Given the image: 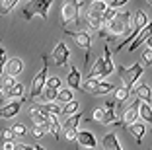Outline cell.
I'll use <instances>...</instances> for the list:
<instances>
[{
    "label": "cell",
    "instance_id": "cell-1",
    "mask_svg": "<svg viewBox=\"0 0 152 150\" xmlns=\"http://www.w3.org/2000/svg\"><path fill=\"white\" fill-rule=\"evenodd\" d=\"M129 31H131V14H127V12L121 14L119 12V16L115 20H111L109 23H105L98 33L103 35L107 41H111L115 37H121V35H125V33H129Z\"/></svg>",
    "mask_w": 152,
    "mask_h": 150
},
{
    "label": "cell",
    "instance_id": "cell-2",
    "mask_svg": "<svg viewBox=\"0 0 152 150\" xmlns=\"http://www.w3.org/2000/svg\"><path fill=\"white\" fill-rule=\"evenodd\" d=\"M115 64H113V57H111V49L105 45L103 47V57H98L96 64L92 66V70L88 72V78H98V80H105L109 74H113Z\"/></svg>",
    "mask_w": 152,
    "mask_h": 150
},
{
    "label": "cell",
    "instance_id": "cell-3",
    "mask_svg": "<svg viewBox=\"0 0 152 150\" xmlns=\"http://www.w3.org/2000/svg\"><path fill=\"white\" fill-rule=\"evenodd\" d=\"M53 2L55 0H27V4L22 8L23 20H26V22H31L35 16H39L41 20H47Z\"/></svg>",
    "mask_w": 152,
    "mask_h": 150
},
{
    "label": "cell",
    "instance_id": "cell-4",
    "mask_svg": "<svg viewBox=\"0 0 152 150\" xmlns=\"http://www.w3.org/2000/svg\"><path fill=\"white\" fill-rule=\"evenodd\" d=\"M82 10H84V2H80V0H64L63 8H61V22H63L64 29L68 27V23L80 26Z\"/></svg>",
    "mask_w": 152,
    "mask_h": 150
},
{
    "label": "cell",
    "instance_id": "cell-5",
    "mask_svg": "<svg viewBox=\"0 0 152 150\" xmlns=\"http://www.w3.org/2000/svg\"><path fill=\"white\" fill-rule=\"evenodd\" d=\"M41 61H43V64H41V68L35 72V76H33L31 80V88H29V100H37V97L41 96V92H43L45 88V82H47V76H49V61H47V57H41Z\"/></svg>",
    "mask_w": 152,
    "mask_h": 150
},
{
    "label": "cell",
    "instance_id": "cell-6",
    "mask_svg": "<svg viewBox=\"0 0 152 150\" xmlns=\"http://www.w3.org/2000/svg\"><path fill=\"white\" fill-rule=\"evenodd\" d=\"M144 72V66L140 62H134L133 66H119V76H121V82L123 86L129 90H133V86L139 82V78L142 76Z\"/></svg>",
    "mask_w": 152,
    "mask_h": 150
},
{
    "label": "cell",
    "instance_id": "cell-7",
    "mask_svg": "<svg viewBox=\"0 0 152 150\" xmlns=\"http://www.w3.org/2000/svg\"><path fill=\"white\" fill-rule=\"evenodd\" d=\"M51 57H53V62L57 66H66L70 62V51H68L66 43L64 41H58L55 45V49L51 51Z\"/></svg>",
    "mask_w": 152,
    "mask_h": 150
},
{
    "label": "cell",
    "instance_id": "cell-8",
    "mask_svg": "<svg viewBox=\"0 0 152 150\" xmlns=\"http://www.w3.org/2000/svg\"><path fill=\"white\" fill-rule=\"evenodd\" d=\"M64 33H68L78 47L84 49L86 57H88L90 49H92V33H90V31H72V29H64Z\"/></svg>",
    "mask_w": 152,
    "mask_h": 150
},
{
    "label": "cell",
    "instance_id": "cell-9",
    "mask_svg": "<svg viewBox=\"0 0 152 150\" xmlns=\"http://www.w3.org/2000/svg\"><path fill=\"white\" fill-rule=\"evenodd\" d=\"M139 103H140V100L137 97V100H134V102L131 103L129 107H125V111H123V117H121V121H119L121 125L129 127L131 123H137V121H139Z\"/></svg>",
    "mask_w": 152,
    "mask_h": 150
},
{
    "label": "cell",
    "instance_id": "cell-10",
    "mask_svg": "<svg viewBox=\"0 0 152 150\" xmlns=\"http://www.w3.org/2000/svg\"><path fill=\"white\" fill-rule=\"evenodd\" d=\"M22 103H23V100H14V102H8L6 105H2L0 107V119H12V117H16L20 113V109H22Z\"/></svg>",
    "mask_w": 152,
    "mask_h": 150
},
{
    "label": "cell",
    "instance_id": "cell-11",
    "mask_svg": "<svg viewBox=\"0 0 152 150\" xmlns=\"http://www.w3.org/2000/svg\"><path fill=\"white\" fill-rule=\"evenodd\" d=\"M150 27H152V26H150V22H148L146 26H144L142 29H140L139 33L134 35V39L131 41V45H129V53H133V51H137V49H139V47H140L142 43H146V39L150 37Z\"/></svg>",
    "mask_w": 152,
    "mask_h": 150
},
{
    "label": "cell",
    "instance_id": "cell-12",
    "mask_svg": "<svg viewBox=\"0 0 152 150\" xmlns=\"http://www.w3.org/2000/svg\"><path fill=\"white\" fill-rule=\"evenodd\" d=\"M76 140H78L80 148H96V144H98L94 132H90V131H78L76 132Z\"/></svg>",
    "mask_w": 152,
    "mask_h": 150
},
{
    "label": "cell",
    "instance_id": "cell-13",
    "mask_svg": "<svg viewBox=\"0 0 152 150\" xmlns=\"http://www.w3.org/2000/svg\"><path fill=\"white\" fill-rule=\"evenodd\" d=\"M4 70H6V74H8V76H14V78H16V76L22 74V70H23V61H22V59H18V57L10 59V61H6Z\"/></svg>",
    "mask_w": 152,
    "mask_h": 150
},
{
    "label": "cell",
    "instance_id": "cell-14",
    "mask_svg": "<svg viewBox=\"0 0 152 150\" xmlns=\"http://www.w3.org/2000/svg\"><path fill=\"white\" fill-rule=\"evenodd\" d=\"M102 146H103V150H123V146H121V142H119L115 132H107V135L102 138Z\"/></svg>",
    "mask_w": 152,
    "mask_h": 150
},
{
    "label": "cell",
    "instance_id": "cell-15",
    "mask_svg": "<svg viewBox=\"0 0 152 150\" xmlns=\"http://www.w3.org/2000/svg\"><path fill=\"white\" fill-rule=\"evenodd\" d=\"M105 8H107V2H103V0H92L90 6H88V14H86V16H92V18L102 20V14H103Z\"/></svg>",
    "mask_w": 152,
    "mask_h": 150
},
{
    "label": "cell",
    "instance_id": "cell-16",
    "mask_svg": "<svg viewBox=\"0 0 152 150\" xmlns=\"http://www.w3.org/2000/svg\"><path fill=\"white\" fill-rule=\"evenodd\" d=\"M80 78H82L80 70H78L74 64H70V72H68V76H66V86L70 90H80Z\"/></svg>",
    "mask_w": 152,
    "mask_h": 150
},
{
    "label": "cell",
    "instance_id": "cell-17",
    "mask_svg": "<svg viewBox=\"0 0 152 150\" xmlns=\"http://www.w3.org/2000/svg\"><path fill=\"white\" fill-rule=\"evenodd\" d=\"M35 107L41 111V113H45V115H61L63 113V109H61V105L58 103H55V102H45V103H35Z\"/></svg>",
    "mask_w": 152,
    "mask_h": 150
},
{
    "label": "cell",
    "instance_id": "cell-18",
    "mask_svg": "<svg viewBox=\"0 0 152 150\" xmlns=\"http://www.w3.org/2000/svg\"><path fill=\"white\" fill-rule=\"evenodd\" d=\"M45 129H47V132H51L53 135V138H57L58 140V137H61V123H58V119H57V115H47V125H45Z\"/></svg>",
    "mask_w": 152,
    "mask_h": 150
},
{
    "label": "cell",
    "instance_id": "cell-19",
    "mask_svg": "<svg viewBox=\"0 0 152 150\" xmlns=\"http://www.w3.org/2000/svg\"><path fill=\"white\" fill-rule=\"evenodd\" d=\"M26 92H27L26 86H23V84H18V82H16V84H14L12 88H10L8 92L2 96V100H10V97H18V100H23V97H26Z\"/></svg>",
    "mask_w": 152,
    "mask_h": 150
},
{
    "label": "cell",
    "instance_id": "cell-20",
    "mask_svg": "<svg viewBox=\"0 0 152 150\" xmlns=\"http://www.w3.org/2000/svg\"><path fill=\"white\" fill-rule=\"evenodd\" d=\"M29 115H31V121H33L35 127H45V125H47V115L41 113V111L35 107V103L29 107Z\"/></svg>",
    "mask_w": 152,
    "mask_h": 150
},
{
    "label": "cell",
    "instance_id": "cell-21",
    "mask_svg": "<svg viewBox=\"0 0 152 150\" xmlns=\"http://www.w3.org/2000/svg\"><path fill=\"white\" fill-rule=\"evenodd\" d=\"M148 22H150V20H148L144 10H137V12L133 14V29H142Z\"/></svg>",
    "mask_w": 152,
    "mask_h": 150
},
{
    "label": "cell",
    "instance_id": "cell-22",
    "mask_svg": "<svg viewBox=\"0 0 152 150\" xmlns=\"http://www.w3.org/2000/svg\"><path fill=\"white\" fill-rule=\"evenodd\" d=\"M127 129L131 131V135L134 137V140H137V142H140V140H142L144 132H146V125H144V123H131Z\"/></svg>",
    "mask_w": 152,
    "mask_h": 150
},
{
    "label": "cell",
    "instance_id": "cell-23",
    "mask_svg": "<svg viewBox=\"0 0 152 150\" xmlns=\"http://www.w3.org/2000/svg\"><path fill=\"white\" fill-rule=\"evenodd\" d=\"M129 96H131V90L125 88V86L113 90V102H115V103H121V105H123V103L129 100Z\"/></svg>",
    "mask_w": 152,
    "mask_h": 150
},
{
    "label": "cell",
    "instance_id": "cell-24",
    "mask_svg": "<svg viewBox=\"0 0 152 150\" xmlns=\"http://www.w3.org/2000/svg\"><path fill=\"white\" fill-rule=\"evenodd\" d=\"M139 119H142L144 123H152V107H150V103H146V102L139 103Z\"/></svg>",
    "mask_w": 152,
    "mask_h": 150
},
{
    "label": "cell",
    "instance_id": "cell-25",
    "mask_svg": "<svg viewBox=\"0 0 152 150\" xmlns=\"http://www.w3.org/2000/svg\"><path fill=\"white\" fill-rule=\"evenodd\" d=\"M80 121H82V113H80V111H76L74 115H68L66 119H64V123H61V127H63V129H78Z\"/></svg>",
    "mask_w": 152,
    "mask_h": 150
},
{
    "label": "cell",
    "instance_id": "cell-26",
    "mask_svg": "<svg viewBox=\"0 0 152 150\" xmlns=\"http://www.w3.org/2000/svg\"><path fill=\"white\" fill-rule=\"evenodd\" d=\"M113 90H115V86H113L111 82H105V80H99L98 88L94 90V94H92V96H105V94L113 92Z\"/></svg>",
    "mask_w": 152,
    "mask_h": 150
},
{
    "label": "cell",
    "instance_id": "cell-27",
    "mask_svg": "<svg viewBox=\"0 0 152 150\" xmlns=\"http://www.w3.org/2000/svg\"><path fill=\"white\" fill-rule=\"evenodd\" d=\"M134 96L139 97L140 102H146V103H150V86L148 84H142V86H139V88L134 90Z\"/></svg>",
    "mask_w": 152,
    "mask_h": 150
},
{
    "label": "cell",
    "instance_id": "cell-28",
    "mask_svg": "<svg viewBox=\"0 0 152 150\" xmlns=\"http://www.w3.org/2000/svg\"><path fill=\"white\" fill-rule=\"evenodd\" d=\"M61 109H63V115H74L76 111H80V103L76 102V100H72V102H66V103H63L61 105Z\"/></svg>",
    "mask_w": 152,
    "mask_h": 150
},
{
    "label": "cell",
    "instance_id": "cell-29",
    "mask_svg": "<svg viewBox=\"0 0 152 150\" xmlns=\"http://www.w3.org/2000/svg\"><path fill=\"white\" fill-rule=\"evenodd\" d=\"M57 100H58L61 103L72 102V100H74V92H72V90L68 88V86H66V88H61V90L57 92Z\"/></svg>",
    "mask_w": 152,
    "mask_h": 150
},
{
    "label": "cell",
    "instance_id": "cell-30",
    "mask_svg": "<svg viewBox=\"0 0 152 150\" xmlns=\"http://www.w3.org/2000/svg\"><path fill=\"white\" fill-rule=\"evenodd\" d=\"M117 16H119V10H117V8H111V6H107V8L103 10V14H102V23L105 26V23H109L111 20H115Z\"/></svg>",
    "mask_w": 152,
    "mask_h": 150
},
{
    "label": "cell",
    "instance_id": "cell-31",
    "mask_svg": "<svg viewBox=\"0 0 152 150\" xmlns=\"http://www.w3.org/2000/svg\"><path fill=\"white\" fill-rule=\"evenodd\" d=\"M20 0H2L0 2V16H6V14H10L14 8H16V4H18Z\"/></svg>",
    "mask_w": 152,
    "mask_h": 150
},
{
    "label": "cell",
    "instance_id": "cell-32",
    "mask_svg": "<svg viewBox=\"0 0 152 150\" xmlns=\"http://www.w3.org/2000/svg\"><path fill=\"white\" fill-rule=\"evenodd\" d=\"M63 82L58 76H47V82H45V88H51V90H61Z\"/></svg>",
    "mask_w": 152,
    "mask_h": 150
},
{
    "label": "cell",
    "instance_id": "cell-33",
    "mask_svg": "<svg viewBox=\"0 0 152 150\" xmlns=\"http://www.w3.org/2000/svg\"><path fill=\"white\" fill-rule=\"evenodd\" d=\"M86 23L90 26V29H94V31H99L103 27L102 20H99V18H92V16H86Z\"/></svg>",
    "mask_w": 152,
    "mask_h": 150
},
{
    "label": "cell",
    "instance_id": "cell-34",
    "mask_svg": "<svg viewBox=\"0 0 152 150\" xmlns=\"http://www.w3.org/2000/svg\"><path fill=\"white\" fill-rule=\"evenodd\" d=\"M14 84H16V78H14V76H4V80H2V88H0V94L4 96V94L8 92Z\"/></svg>",
    "mask_w": 152,
    "mask_h": 150
},
{
    "label": "cell",
    "instance_id": "cell-35",
    "mask_svg": "<svg viewBox=\"0 0 152 150\" xmlns=\"http://www.w3.org/2000/svg\"><path fill=\"white\" fill-rule=\"evenodd\" d=\"M10 131L14 132V138H22L23 135H26V132H27V131H26V127H23L22 123H14Z\"/></svg>",
    "mask_w": 152,
    "mask_h": 150
},
{
    "label": "cell",
    "instance_id": "cell-36",
    "mask_svg": "<svg viewBox=\"0 0 152 150\" xmlns=\"http://www.w3.org/2000/svg\"><path fill=\"white\" fill-rule=\"evenodd\" d=\"M57 92H58V90L43 88V92H41V96H43V100H45V102H55V100H57Z\"/></svg>",
    "mask_w": 152,
    "mask_h": 150
},
{
    "label": "cell",
    "instance_id": "cell-37",
    "mask_svg": "<svg viewBox=\"0 0 152 150\" xmlns=\"http://www.w3.org/2000/svg\"><path fill=\"white\" fill-rule=\"evenodd\" d=\"M98 84H99V80H98V78H86L84 90H86V92H90V94H94V90L98 88Z\"/></svg>",
    "mask_w": 152,
    "mask_h": 150
},
{
    "label": "cell",
    "instance_id": "cell-38",
    "mask_svg": "<svg viewBox=\"0 0 152 150\" xmlns=\"http://www.w3.org/2000/svg\"><path fill=\"white\" fill-rule=\"evenodd\" d=\"M146 45H148V47L142 51V61L146 62V66H150V62H152V47H150V37L146 39Z\"/></svg>",
    "mask_w": 152,
    "mask_h": 150
},
{
    "label": "cell",
    "instance_id": "cell-39",
    "mask_svg": "<svg viewBox=\"0 0 152 150\" xmlns=\"http://www.w3.org/2000/svg\"><path fill=\"white\" fill-rule=\"evenodd\" d=\"M103 107H96L94 109V113H92V121H94V123H98V125H102L103 123Z\"/></svg>",
    "mask_w": 152,
    "mask_h": 150
},
{
    "label": "cell",
    "instance_id": "cell-40",
    "mask_svg": "<svg viewBox=\"0 0 152 150\" xmlns=\"http://www.w3.org/2000/svg\"><path fill=\"white\" fill-rule=\"evenodd\" d=\"M45 132H47V129H45V127H35V125H33L31 135H33L35 138H43V137H45Z\"/></svg>",
    "mask_w": 152,
    "mask_h": 150
},
{
    "label": "cell",
    "instance_id": "cell-41",
    "mask_svg": "<svg viewBox=\"0 0 152 150\" xmlns=\"http://www.w3.org/2000/svg\"><path fill=\"white\" fill-rule=\"evenodd\" d=\"M76 132H78V129H64V137L68 140H76Z\"/></svg>",
    "mask_w": 152,
    "mask_h": 150
},
{
    "label": "cell",
    "instance_id": "cell-42",
    "mask_svg": "<svg viewBox=\"0 0 152 150\" xmlns=\"http://www.w3.org/2000/svg\"><path fill=\"white\" fill-rule=\"evenodd\" d=\"M127 2H129V0H109V4H107V6H111V8H117V10H119L121 6H125Z\"/></svg>",
    "mask_w": 152,
    "mask_h": 150
},
{
    "label": "cell",
    "instance_id": "cell-43",
    "mask_svg": "<svg viewBox=\"0 0 152 150\" xmlns=\"http://www.w3.org/2000/svg\"><path fill=\"white\" fill-rule=\"evenodd\" d=\"M2 140H4V142L14 140V132L10 131V129H4V131H2Z\"/></svg>",
    "mask_w": 152,
    "mask_h": 150
},
{
    "label": "cell",
    "instance_id": "cell-44",
    "mask_svg": "<svg viewBox=\"0 0 152 150\" xmlns=\"http://www.w3.org/2000/svg\"><path fill=\"white\" fill-rule=\"evenodd\" d=\"M2 150H16V142H14V140L4 142V144H2Z\"/></svg>",
    "mask_w": 152,
    "mask_h": 150
},
{
    "label": "cell",
    "instance_id": "cell-45",
    "mask_svg": "<svg viewBox=\"0 0 152 150\" xmlns=\"http://www.w3.org/2000/svg\"><path fill=\"white\" fill-rule=\"evenodd\" d=\"M0 64H6V51L2 49V41H0Z\"/></svg>",
    "mask_w": 152,
    "mask_h": 150
},
{
    "label": "cell",
    "instance_id": "cell-46",
    "mask_svg": "<svg viewBox=\"0 0 152 150\" xmlns=\"http://www.w3.org/2000/svg\"><path fill=\"white\" fill-rule=\"evenodd\" d=\"M16 150H31V146H27V144H16Z\"/></svg>",
    "mask_w": 152,
    "mask_h": 150
},
{
    "label": "cell",
    "instance_id": "cell-47",
    "mask_svg": "<svg viewBox=\"0 0 152 150\" xmlns=\"http://www.w3.org/2000/svg\"><path fill=\"white\" fill-rule=\"evenodd\" d=\"M31 150H45L43 146H31Z\"/></svg>",
    "mask_w": 152,
    "mask_h": 150
},
{
    "label": "cell",
    "instance_id": "cell-48",
    "mask_svg": "<svg viewBox=\"0 0 152 150\" xmlns=\"http://www.w3.org/2000/svg\"><path fill=\"white\" fill-rule=\"evenodd\" d=\"M4 74V64H0V76Z\"/></svg>",
    "mask_w": 152,
    "mask_h": 150
},
{
    "label": "cell",
    "instance_id": "cell-49",
    "mask_svg": "<svg viewBox=\"0 0 152 150\" xmlns=\"http://www.w3.org/2000/svg\"><path fill=\"white\" fill-rule=\"evenodd\" d=\"M80 150H96V148H80Z\"/></svg>",
    "mask_w": 152,
    "mask_h": 150
},
{
    "label": "cell",
    "instance_id": "cell-50",
    "mask_svg": "<svg viewBox=\"0 0 152 150\" xmlns=\"http://www.w3.org/2000/svg\"><path fill=\"white\" fill-rule=\"evenodd\" d=\"M103 2H107V0H103Z\"/></svg>",
    "mask_w": 152,
    "mask_h": 150
},
{
    "label": "cell",
    "instance_id": "cell-51",
    "mask_svg": "<svg viewBox=\"0 0 152 150\" xmlns=\"http://www.w3.org/2000/svg\"><path fill=\"white\" fill-rule=\"evenodd\" d=\"M148 2H150V0H148Z\"/></svg>",
    "mask_w": 152,
    "mask_h": 150
}]
</instances>
